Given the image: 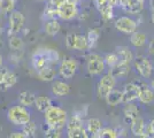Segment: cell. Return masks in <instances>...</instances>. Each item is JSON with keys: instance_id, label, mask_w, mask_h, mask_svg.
I'll list each match as a JSON object with an SVG mask.
<instances>
[{"instance_id": "6da1fadb", "label": "cell", "mask_w": 154, "mask_h": 138, "mask_svg": "<svg viewBox=\"0 0 154 138\" xmlns=\"http://www.w3.org/2000/svg\"><path fill=\"white\" fill-rule=\"evenodd\" d=\"M45 121L53 128L61 129L67 122V112L60 107L51 106L45 112Z\"/></svg>"}, {"instance_id": "7a4b0ae2", "label": "cell", "mask_w": 154, "mask_h": 138, "mask_svg": "<svg viewBox=\"0 0 154 138\" xmlns=\"http://www.w3.org/2000/svg\"><path fill=\"white\" fill-rule=\"evenodd\" d=\"M67 135L68 137L75 138V137H88L86 131L83 128V122L81 118L78 116H72L70 121L67 124Z\"/></svg>"}, {"instance_id": "3957f363", "label": "cell", "mask_w": 154, "mask_h": 138, "mask_svg": "<svg viewBox=\"0 0 154 138\" xmlns=\"http://www.w3.org/2000/svg\"><path fill=\"white\" fill-rule=\"evenodd\" d=\"M8 116H9L12 122H14L15 124L17 125H23L30 121V114H29V112L26 111V108L20 107V106L13 107L9 111V113H8Z\"/></svg>"}, {"instance_id": "277c9868", "label": "cell", "mask_w": 154, "mask_h": 138, "mask_svg": "<svg viewBox=\"0 0 154 138\" xmlns=\"http://www.w3.org/2000/svg\"><path fill=\"white\" fill-rule=\"evenodd\" d=\"M115 77L113 76V75H110V74H107V75H105L103 78L100 79V82H99V86H98V94H99V97L100 98H106L107 96H108V93L113 89H114V86H115Z\"/></svg>"}, {"instance_id": "5b68a950", "label": "cell", "mask_w": 154, "mask_h": 138, "mask_svg": "<svg viewBox=\"0 0 154 138\" xmlns=\"http://www.w3.org/2000/svg\"><path fill=\"white\" fill-rule=\"evenodd\" d=\"M115 28L122 33L131 35L135 32L137 29V23L132 19H130L128 16H122L120 19H117L115 22Z\"/></svg>"}, {"instance_id": "8992f818", "label": "cell", "mask_w": 154, "mask_h": 138, "mask_svg": "<svg viewBox=\"0 0 154 138\" xmlns=\"http://www.w3.org/2000/svg\"><path fill=\"white\" fill-rule=\"evenodd\" d=\"M105 69V60L98 54H92L89 57L88 61V70L92 75H98Z\"/></svg>"}, {"instance_id": "52a82bcc", "label": "cell", "mask_w": 154, "mask_h": 138, "mask_svg": "<svg viewBox=\"0 0 154 138\" xmlns=\"http://www.w3.org/2000/svg\"><path fill=\"white\" fill-rule=\"evenodd\" d=\"M77 8L76 2L67 0L63 5L59 7V17H61L62 20H71L76 16Z\"/></svg>"}, {"instance_id": "ba28073f", "label": "cell", "mask_w": 154, "mask_h": 138, "mask_svg": "<svg viewBox=\"0 0 154 138\" xmlns=\"http://www.w3.org/2000/svg\"><path fill=\"white\" fill-rule=\"evenodd\" d=\"M139 92H140V85L139 84L130 83L128 85H125L122 92V103L129 104V103L134 101L136 99H138Z\"/></svg>"}, {"instance_id": "9c48e42d", "label": "cell", "mask_w": 154, "mask_h": 138, "mask_svg": "<svg viewBox=\"0 0 154 138\" xmlns=\"http://www.w3.org/2000/svg\"><path fill=\"white\" fill-rule=\"evenodd\" d=\"M135 67L144 78H148L152 75V65L145 57H137L135 59Z\"/></svg>"}, {"instance_id": "30bf717a", "label": "cell", "mask_w": 154, "mask_h": 138, "mask_svg": "<svg viewBox=\"0 0 154 138\" xmlns=\"http://www.w3.org/2000/svg\"><path fill=\"white\" fill-rule=\"evenodd\" d=\"M119 5L128 13L137 14L143 9L144 0H119Z\"/></svg>"}, {"instance_id": "8fae6325", "label": "cell", "mask_w": 154, "mask_h": 138, "mask_svg": "<svg viewBox=\"0 0 154 138\" xmlns=\"http://www.w3.org/2000/svg\"><path fill=\"white\" fill-rule=\"evenodd\" d=\"M97 9L101 14L105 20H110L113 17V5L109 0H93Z\"/></svg>"}, {"instance_id": "7c38bea8", "label": "cell", "mask_w": 154, "mask_h": 138, "mask_svg": "<svg viewBox=\"0 0 154 138\" xmlns=\"http://www.w3.org/2000/svg\"><path fill=\"white\" fill-rule=\"evenodd\" d=\"M77 69L76 61L72 59L63 60L61 66H60V75L63 77V78H71Z\"/></svg>"}, {"instance_id": "4fadbf2b", "label": "cell", "mask_w": 154, "mask_h": 138, "mask_svg": "<svg viewBox=\"0 0 154 138\" xmlns=\"http://www.w3.org/2000/svg\"><path fill=\"white\" fill-rule=\"evenodd\" d=\"M110 68L112 69H110L109 74L113 75L115 78H117V77H124L130 72V65H129V62H125V61H122V60H120L116 65H114V66L110 67Z\"/></svg>"}, {"instance_id": "5bb4252c", "label": "cell", "mask_w": 154, "mask_h": 138, "mask_svg": "<svg viewBox=\"0 0 154 138\" xmlns=\"http://www.w3.org/2000/svg\"><path fill=\"white\" fill-rule=\"evenodd\" d=\"M131 132L137 137H147L146 135V125L141 118H137L131 123Z\"/></svg>"}, {"instance_id": "9a60e30c", "label": "cell", "mask_w": 154, "mask_h": 138, "mask_svg": "<svg viewBox=\"0 0 154 138\" xmlns=\"http://www.w3.org/2000/svg\"><path fill=\"white\" fill-rule=\"evenodd\" d=\"M50 65H51V61H50V58H48L47 51L44 53H38V54L35 55L33 66L37 70H39V69H42V68H44L46 66H50Z\"/></svg>"}, {"instance_id": "2e32d148", "label": "cell", "mask_w": 154, "mask_h": 138, "mask_svg": "<svg viewBox=\"0 0 154 138\" xmlns=\"http://www.w3.org/2000/svg\"><path fill=\"white\" fill-rule=\"evenodd\" d=\"M52 92L57 97H63L70 92V86L64 82H55L52 85Z\"/></svg>"}, {"instance_id": "e0dca14e", "label": "cell", "mask_w": 154, "mask_h": 138, "mask_svg": "<svg viewBox=\"0 0 154 138\" xmlns=\"http://www.w3.org/2000/svg\"><path fill=\"white\" fill-rule=\"evenodd\" d=\"M55 76H57V72H55V70L51 66H46L38 70V77L42 81L52 82L53 79L55 78Z\"/></svg>"}, {"instance_id": "ac0fdd59", "label": "cell", "mask_w": 154, "mask_h": 138, "mask_svg": "<svg viewBox=\"0 0 154 138\" xmlns=\"http://www.w3.org/2000/svg\"><path fill=\"white\" fill-rule=\"evenodd\" d=\"M138 98L143 104H149L154 100V91L152 89H148L147 86L140 85V92Z\"/></svg>"}, {"instance_id": "d6986e66", "label": "cell", "mask_w": 154, "mask_h": 138, "mask_svg": "<svg viewBox=\"0 0 154 138\" xmlns=\"http://www.w3.org/2000/svg\"><path fill=\"white\" fill-rule=\"evenodd\" d=\"M138 118V108L135 105H129L124 108V121L131 124L135 118Z\"/></svg>"}, {"instance_id": "ffe728a7", "label": "cell", "mask_w": 154, "mask_h": 138, "mask_svg": "<svg viewBox=\"0 0 154 138\" xmlns=\"http://www.w3.org/2000/svg\"><path fill=\"white\" fill-rule=\"evenodd\" d=\"M11 23H12V30L14 32L19 31L24 23V17L20 12H14L11 16Z\"/></svg>"}, {"instance_id": "44dd1931", "label": "cell", "mask_w": 154, "mask_h": 138, "mask_svg": "<svg viewBox=\"0 0 154 138\" xmlns=\"http://www.w3.org/2000/svg\"><path fill=\"white\" fill-rule=\"evenodd\" d=\"M35 105L37 107V109L40 112L45 113L50 107H51V100L45 96H40V97H36L35 100Z\"/></svg>"}, {"instance_id": "7402d4cb", "label": "cell", "mask_w": 154, "mask_h": 138, "mask_svg": "<svg viewBox=\"0 0 154 138\" xmlns=\"http://www.w3.org/2000/svg\"><path fill=\"white\" fill-rule=\"evenodd\" d=\"M105 99H106V101H107L108 105L110 106L119 105L120 103H122V92L116 91V90H112Z\"/></svg>"}, {"instance_id": "603a6c76", "label": "cell", "mask_w": 154, "mask_h": 138, "mask_svg": "<svg viewBox=\"0 0 154 138\" xmlns=\"http://www.w3.org/2000/svg\"><path fill=\"white\" fill-rule=\"evenodd\" d=\"M45 31L50 36H55L60 31V23L55 19H50L45 24Z\"/></svg>"}, {"instance_id": "cb8c5ba5", "label": "cell", "mask_w": 154, "mask_h": 138, "mask_svg": "<svg viewBox=\"0 0 154 138\" xmlns=\"http://www.w3.org/2000/svg\"><path fill=\"white\" fill-rule=\"evenodd\" d=\"M146 35L143 32H132L131 33V38H130V41L131 44L136 47H141L143 45H145L146 43Z\"/></svg>"}, {"instance_id": "d4e9b609", "label": "cell", "mask_w": 154, "mask_h": 138, "mask_svg": "<svg viewBox=\"0 0 154 138\" xmlns=\"http://www.w3.org/2000/svg\"><path fill=\"white\" fill-rule=\"evenodd\" d=\"M103 129L101 127V122L98 120V118H91L88 122V130L90 132L93 137H97L98 132Z\"/></svg>"}, {"instance_id": "484cf974", "label": "cell", "mask_w": 154, "mask_h": 138, "mask_svg": "<svg viewBox=\"0 0 154 138\" xmlns=\"http://www.w3.org/2000/svg\"><path fill=\"white\" fill-rule=\"evenodd\" d=\"M35 100H36V96L29 91H24L20 94V101L21 104L24 106H31L35 104Z\"/></svg>"}, {"instance_id": "4316f807", "label": "cell", "mask_w": 154, "mask_h": 138, "mask_svg": "<svg viewBox=\"0 0 154 138\" xmlns=\"http://www.w3.org/2000/svg\"><path fill=\"white\" fill-rule=\"evenodd\" d=\"M117 55H119L120 60L125 61V62H129V63H130L131 60L134 59L132 53H131V51L129 50L128 47H119V48H117Z\"/></svg>"}, {"instance_id": "83f0119b", "label": "cell", "mask_w": 154, "mask_h": 138, "mask_svg": "<svg viewBox=\"0 0 154 138\" xmlns=\"http://www.w3.org/2000/svg\"><path fill=\"white\" fill-rule=\"evenodd\" d=\"M88 40H86V37H84L82 35H76V41H75V50H85L88 48Z\"/></svg>"}, {"instance_id": "f1b7e54d", "label": "cell", "mask_w": 154, "mask_h": 138, "mask_svg": "<svg viewBox=\"0 0 154 138\" xmlns=\"http://www.w3.org/2000/svg\"><path fill=\"white\" fill-rule=\"evenodd\" d=\"M99 39V33L97 30H90L88 36H86V40H88V46L89 47H93L97 44V41Z\"/></svg>"}, {"instance_id": "f546056e", "label": "cell", "mask_w": 154, "mask_h": 138, "mask_svg": "<svg viewBox=\"0 0 154 138\" xmlns=\"http://www.w3.org/2000/svg\"><path fill=\"white\" fill-rule=\"evenodd\" d=\"M119 136L117 132L113 129H109V128H106V129H101L100 131L98 132L97 137H103V138H116Z\"/></svg>"}, {"instance_id": "4dcf8cb0", "label": "cell", "mask_w": 154, "mask_h": 138, "mask_svg": "<svg viewBox=\"0 0 154 138\" xmlns=\"http://www.w3.org/2000/svg\"><path fill=\"white\" fill-rule=\"evenodd\" d=\"M45 15L48 19H55V16H59V8L53 6L51 2L45 8Z\"/></svg>"}, {"instance_id": "1f68e13d", "label": "cell", "mask_w": 154, "mask_h": 138, "mask_svg": "<svg viewBox=\"0 0 154 138\" xmlns=\"http://www.w3.org/2000/svg\"><path fill=\"white\" fill-rule=\"evenodd\" d=\"M119 61H120L119 55H117V54H114V53H112V54H107V55H106V58H105V63H107L109 67H113L114 65H116Z\"/></svg>"}, {"instance_id": "d6a6232c", "label": "cell", "mask_w": 154, "mask_h": 138, "mask_svg": "<svg viewBox=\"0 0 154 138\" xmlns=\"http://www.w3.org/2000/svg\"><path fill=\"white\" fill-rule=\"evenodd\" d=\"M24 132H26V136H33L35 132H36V124L33 122H28L26 123V127H24Z\"/></svg>"}, {"instance_id": "836d02e7", "label": "cell", "mask_w": 154, "mask_h": 138, "mask_svg": "<svg viewBox=\"0 0 154 138\" xmlns=\"http://www.w3.org/2000/svg\"><path fill=\"white\" fill-rule=\"evenodd\" d=\"M75 41H76V33H68L66 37V44L69 48H75Z\"/></svg>"}, {"instance_id": "e575fe53", "label": "cell", "mask_w": 154, "mask_h": 138, "mask_svg": "<svg viewBox=\"0 0 154 138\" xmlns=\"http://www.w3.org/2000/svg\"><path fill=\"white\" fill-rule=\"evenodd\" d=\"M11 46H12L13 48H19V47L22 46V40L20 39V38H17V37H14V38H12V40H11Z\"/></svg>"}, {"instance_id": "d590c367", "label": "cell", "mask_w": 154, "mask_h": 138, "mask_svg": "<svg viewBox=\"0 0 154 138\" xmlns=\"http://www.w3.org/2000/svg\"><path fill=\"white\" fill-rule=\"evenodd\" d=\"M5 81H6L7 84L13 85V84H15V82H16V78H15V76H14L13 74H8L6 77H5Z\"/></svg>"}, {"instance_id": "8d00e7d4", "label": "cell", "mask_w": 154, "mask_h": 138, "mask_svg": "<svg viewBox=\"0 0 154 138\" xmlns=\"http://www.w3.org/2000/svg\"><path fill=\"white\" fill-rule=\"evenodd\" d=\"M146 135H147V136H154V120L153 121H151L149 124L147 125Z\"/></svg>"}, {"instance_id": "74e56055", "label": "cell", "mask_w": 154, "mask_h": 138, "mask_svg": "<svg viewBox=\"0 0 154 138\" xmlns=\"http://www.w3.org/2000/svg\"><path fill=\"white\" fill-rule=\"evenodd\" d=\"M67 0H50V2H51L53 6H55V7H60L61 5H63L64 2H66Z\"/></svg>"}, {"instance_id": "f35d334b", "label": "cell", "mask_w": 154, "mask_h": 138, "mask_svg": "<svg viewBox=\"0 0 154 138\" xmlns=\"http://www.w3.org/2000/svg\"><path fill=\"white\" fill-rule=\"evenodd\" d=\"M12 137H28V136L26 135V132L24 133L23 132H15L12 135Z\"/></svg>"}, {"instance_id": "ab89813d", "label": "cell", "mask_w": 154, "mask_h": 138, "mask_svg": "<svg viewBox=\"0 0 154 138\" xmlns=\"http://www.w3.org/2000/svg\"><path fill=\"white\" fill-rule=\"evenodd\" d=\"M148 51L151 54H154V39L149 43V46H148Z\"/></svg>"}, {"instance_id": "60d3db41", "label": "cell", "mask_w": 154, "mask_h": 138, "mask_svg": "<svg viewBox=\"0 0 154 138\" xmlns=\"http://www.w3.org/2000/svg\"><path fill=\"white\" fill-rule=\"evenodd\" d=\"M110 1V4L113 5V6H115V5H119V0H109Z\"/></svg>"}, {"instance_id": "b9f144b4", "label": "cell", "mask_w": 154, "mask_h": 138, "mask_svg": "<svg viewBox=\"0 0 154 138\" xmlns=\"http://www.w3.org/2000/svg\"><path fill=\"white\" fill-rule=\"evenodd\" d=\"M151 87H152V90L154 91V78L152 79V82H151Z\"/></svg>"}, {"instance_id": "7bdbcfd3", "label": "cell", "mask_w": 154, "mask_h": 138, "mask_svg": "<svg viewBox=\"0 0 154 138\" xmlns=\"http://www.w3.org/2000/svg\"><path fill=\"white\" fill-rule=\"evenodd\" d=\"M151 7L153 8V11H154V0H151Z\"/></svg>"}, {"instance_id": "ee69618b", "label": "cell", "mask_w": 154, "mask_h": 138, "mask_svg": "<svg viewBox=\"0 0 154 138\" xmlns=\"http://www.w3.org/2000/svg\"><path fill=\"white\" fill-rule=\"evenodd\" d=\"M152 19H153V22H154V11H153V14H152Z\"/></svg>"}]
</instances>
